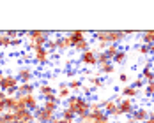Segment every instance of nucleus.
Masks as SVG:
<instances>
[{"mask_svg": "<svg viewBox=\"0 0 154 123\" xmlns=\"http://www.w3.org/2000/svg\"><path fill=\"white\" fill-rule=\"evenodd\" d=\"M66 107L71 109L75 114H76V118H83V116H87L89 113H91V102H89V99H85V97H82V95H71L67 100H66Z\"/></svg>", "mask_w": 154, "mask_h": 123, "instance_id": "1", "label": "nucleus"}, {"mask_svg": "<svg viewBox=\"0 0 154 123\" xmlns=\"http://www.w3.org/2000/svg\"><path fill=\"white\" fill-rule=\"evenodd\" d=\"M94 41H105L108 46L110 44H115V46H121L126 35H124V30H99L92 33Z\"/></svg>", "mask_w": 154, "mask_h": 123, "instance_id": "2", "label": "nucleus"}, {"mask_svg": "<svg viewBox=\"0 0 154 123\" xmlns=\"http://www.w3.org/2000/svg\"><path fill=\"white\" fill-rule=\"evenodd\" d=\"M18 84H20V81L16 79L14 74H5L4 77H0V92H4L7 97L16 95Z\"/></svg>", "mask_w": 154, "mask_h": 123, "instance_id": "3", "label": "nucleus"}, {"mask_svg": "<svg viewBox=\"0 0 154 123\" xmlns=\"http://www.w3.org/2000/svg\"><path fill=\"white\" fill-rule=\"evenodd\" d=\"M14 76L20 83H35V70L29 65H20Z\"/></svg>", "mask_w": 154, "mask_h": 123, "instance_id": "4", "label": "nucleus"}, {"mask_svg": "<svg viewBox=\"0 0 154 123\" xmlns=\"http://www.w3.org/2000/svg\"><path fill=\"white\" fill-rule=\"evenodd\" d=\"M99 104H101V109L106 113L113 122H117V120L121 118V113H119V107H117V102H115V100H112V99H105V100H101Z\"/></svg>", "mask_w": 154, "mask_h": 123, "instance_id": "5", "label": "nucleus"}, {"mask_svg": "<svg viewBox=\"0 0 154 123\" xmlns=\"http://www.w3.org/2000/svg\"><path fill=\"white\" fill-rule=\"evenodd\" d=\"M50 53H48L46 47H35L34 51H32V60H34V63L37 65V67H45V65H48L50 63Z\"/></svg>", "mask_w": 154, "mask_h": 123, "instance_id": "6", "label": "nucleus"}, {"mask_svg": "<svg viewBox=\"0 0 154 123\" xmlns=\"http://www.w3.org/2000/svg\"><path fill=\"white\" fill-rule=\"evenodd\" d=\"M53 118H57V113H51L46 107H43V106H39V107L34 111V120H35V123H50Z\"/></svg>", "mask_w": 154, "mask_h": 123, "instance_id": "7", "label": "nucleus"}, {"mask_svg": "<svg viewBox=\"0 0 154 123\" xmlns=\"http://www.w3.org/2000/svg\"><path fill=\"white\" fill-rule=\"evenodd\" d=\"M87 32H83V30H71V32H67L66 33V39H67V44H69V47H73L75 49V46L76 44H80L82 41H85L87 39Z\"/></svg>", "mask_w": 154, "mask_h": 123, "instance_id": "8", "label": "nucleus"}, {"mask_svg": "<svg viewBox=\"0 0 154 123\" xmlns=\"http://www.w3.org/2000/svg\"><path fill=\"white\" fill-rule=\"evenodd\" d=\"M13 116L18 123H30V122H35L34 120V113L29 111L27 107H18L13 111Z\"/></svg>", "mask_w": 154, "mask_h": 123, "instance_id": "9", "label": "nucleus"}, {"mask_svg": "<svg viewBox=\"0 0 154 123\" xmlns=\"http://www.w3.org/2000/svg\"><path fill=\"white\" fill-rule=\"evenodd\" d=\"M117 107H119V113H121V116H131L133 114V111H135V100H131V99H121L119 102H117Z\"/></svg>", "mask_w": 154, "mask_h": 123, "instance_id": "10", "label": "nucleus"}, {"mask_svg": "<svg viewBox=\"0 0 154 123\" xmlns=\"http://www.w3.org/2000/svg\"><path fill=\"white\" fill-rule=\"evenodd\" d=\"M96 55H97V53L91 47L89 51H85V53L80 55V63H82L83 67H97V58H96Z\"/></svg>", "mask_w": 154, "mask_h": 123, "instance_id": "11", "label": "nucleus"}, {"mask_svg": "<svg viewBox=\"0 0 154 123\" xmlns=\"http://www.w3.org/2000/svg\"><path fill=\"white\" fill-rule=\"evenodd\" d=\"M37 84L35 83H20L16 88V97H27V95H35Z\"/></svg>", "mask_w": 154, "mask_h": 123, "instance_id": "12", "label": "nucleus"}, {"mask_svg": "<svg viewBox=\"0 0 154 123\" xmlns=\"http://www.w3.org/2000/svg\"><path fill=\"white\" fill-rule=\"evenodd\" d=\"M149 114H151V109L147 107V106H140V107H135L133 114L129 118H133L135 122H138V123H145L149 120Z\"/></svg>", "mask_w": 154, "mask_h": 123, "instance_id": "13", "label": "nucleus"}, {"mask_svg": "<svg viewBox=\"0 0 154 123\" xmlns=\"http://www.w3.org/2000/svg\"><path fill=\"white\" fill-rule=\"evenodd\" d=\"M21 102H23V107H27L29 111H32V113L41 106L37 95H27V97H21Z\"/></svg>", "mask_w": 154, "mask_h": 123, "instance_id": "14", "label": "nucleus"}, {"mask_svg": "<svg viewBox=\"0 0 154 123\" xmlns=\"http://www.w3.org/2000/svg\"><path fill=\"white\" fill-rule=\"evenodd\" d=\"M73 93H71V90H69V86H67V81H64V83H59L57 84V100L59 102H66L69 97H71Z\"/></svg>", "mask_w": 154, "mask_h": 123, "instance_id": "15", "label": "nucleus"}, {"mask_svg": "<svg viewBox=\"0 0 154 123\" xmlns=\"http://www.w3.org/2000/svg\"><path fill=\"white\" fill-rule=\"evenodd\" d=\"M37 92H39V97L41 99H45L48 95H55L57 93V88L53 84H50L48 81H43L41 84H37Z\"/></svg>", "mask_w": 154, "mask_h": 123, "instance_id": "16", "label": "nucleus"}, {"mask_svg": "<svg viewBox=\"0 0 154 123\" xmlns=\"http://www.w3.org/2000/svg\"><path fill=\"white\" fill-rule=\"evenodd\" d=\"M138 95H140V90L133 88L131 84H126V86L121 88V97H122V99H131V100H135Z\"/></svg>", "mask_w": 154, "mask_h": 123, "instance_id": "17", "label": "nucleus"}, {"mask_svg": "<svg viewBox=\"0 0 154 123\" xmlns=\"http://www.w3.org/2000/svg\"><path fill=\"white\" fill-rule=\"evenodd\" d=\"M59 118H62L64 122H67V123H75V122L78 120L76 114H75V113H73L71 109H67L66 106L59 109Z\"/></svg>", "mask_w": 154, "mask_h": 123, "instance_id": "18", "label": "nucleus"}, {"mask_svg": "<svg viewBox=\"0 0 154 123\" xmlns=\"http://www.w3.org/2000/svg\"><path fill=\"white\" fill-rule=\"evenodd\" d=\"M140 44H145V46H152L154 44V30H145L140 32Z\"/></svg>", "mask_w": 154, "mask_h": 123, "instance_id": "19", "label": "nucleus"}, {"mask_svg": "<svg viewBox=\"0 0 154 123\" xmlns=\"http://www.w3.org/2000/svg\"><path fill=\"white\" fill-rule=\"evenodd\" d=\"M115 72V65L112 61H108L105 65H99V70L96 72V76H112Z\"/></svg>", "mask_w": 154, "mask_h": 123, "instance_id": "20", "label": "nucleus"}, {"mask_svg": "<svg viewBox=\"0 0 154 123\" xmlns=\"http://www.w3.org/2000/svg\"><path fill=\"white\" fill-rule=\"evenodd\" d=\"M87 81L91 83V88H92L94 92L105 86V81H103V77H101V76H96V74H94V76H89V77H87Z\"/></svg>", "mask_w": 154, "mask_h": 123, "instance_id": "21", "label": "nucleus"}, {"mask_svg": "<svg viewBox=\"0 0 154 123\" xmlns=\"http://www.w3.org/2000/svg\"><path fill=\"white\" fill-rule=\"evenodd\" d=\"M126 60H128V49H126V47H121L119 53L113 56L112 63H113V65H122V63H126Z\"/></svg>", "mask_w": 154, "mask_h": 123, "instance_id": "22", "label": "nucleus"}, {"mask_svg": "<svg viewBox=\"0 0 154 123\" xmlns=\"http://www.w3.org/2000/svg\"><path fill=\"white\" fill-rule=\"evenodd\" d=\"M140 76H142V79L145 83H152L154 81V67H143L142 72H140Z\"/></svg>", "mask_w": 154, "mask_h": 123, "instance_id": "23", "label": "nucleus"}, {"mask_svg": "<svg viewBox=\"0 0 154 123\" xmlns=\"http://www.w3.org/2000/svg\"><path fill=\"white\" fill-rule=\"evenodd\" d=\"M67 86H69V90H71V93L75 95V92H80V90H82V86H83V81H82L80 77H75V79H69V81H67Z\"/></svg>", "mask_w": 154, "mask_h": 123, "instance_id": "24", "label": "nucleus"}, {"mask_svg": "<svg viewBox=\"0 0 154 123\" xmlns=\"http://www.w3.org/2000/svg\"><path fill=\"white\" fill-rule=\"evenodd\" d=\"M91 46H92V44H91V41H89V39H85V41H82L80 44H76V46H75V51L82 55V53L89 51V49H91Z\"/></svg>", "mask_w": 154, "mask_h": 123, "instance_id": "25", "label": "nucleus"}, {"mask_svg": "<svg viewBox=\"0 0 154 123\" xmlns=\"http://www.w3.org/2000/svg\"><path fill=\"white\" fill-rule=\"evenodd\" d=\"M5 47H11V37L5 32H0V49L4 51Z\"/></svg>", "mask_w": 154, "mask_h": 123, "instance_id": "26", "label": "nucleus"}, {"mask_svg": "<svg viewBox=\"0 0 154 123\" xmlns=\"http://www.w3.org/2000/svg\"><path fill=\"white\" fill-rule=\"evenodd\" d=\"M119 49H121V46H115V44H110V46H108L106 49H105V55L108 56V60H110V61L113 60V56H115V55L119 53Z\"/></svg>", "mask_w": 154, "mask_h": 123, "instance_id": "27", "label": "nucleus"}, {"mask_svg": "<svg viewBox=\"0 0 154 123\" xmlns=\"http://www.w3.org/2000/svg\"><path fill=\"white\" fill-rule=\"evenodd\" d=\"M137 55L140 56H143V58H151V53H149V46H145V44H140L137 46Z\"/></svg>", "mask_w": 154, "mask_h": 123, "instance_id": "28", "label": "nucleus"}, {"mask_svg": "<svg viewBox=\"0 0 154 123\" xmlns=\"http://www.w3.org/2000/svg\"><path fill=\"white\" fill-rule=\"evenodd\" d=\"M21 46H25V37H16L11 39V47H14V53H18V49Z\"/></svg>", "mask_w": 154, "mask_h": 123, "instance_id": "29", "label": "nucleus"}, {"mask_svg": "<svg viewBox=\"0 0 154 123\" xmlns=\"http://www.w3.org/2000/svg\"><path fill=\"white\" fill-rule=\"evenodd\" d=\"M143 93H145L147 99H152L154 97V81L152 83H145V86H143Z\"/></svg>", "mask_w": 154, "mask_h": 123, "instance_id": "30", "label": "nucleus"}, {"mask_svg": "<svg viewBox=\"0 0 154 123\" xmlns=\"http://www.w3.org/2000/svg\"><path fill=\"white\" fill-rule=\"evenodd\" d=\"M129 84H131L133 88L140 90V88H143V86H145V81L142 79V76H138V77H135V79H133V83H129Z\"/></svg>", "mask_w": 154, "mask_h": 123, "instance_id": "31", "label": "nucleus"}, {"mask_svg": "<svg viewBox=\"0 0 154 123\" xmlns=\"http://www.w3.org/2000/svg\"><path fill=\"white\" fill-rule=\"evenodd\" d=\"M96 58H97V67H99V65H105V63H108V56L106 55H105V51H101V53H97V55H96Z\"/></svg>", "mask_w": 154, "mask_h": 123, "instance_id": "32", "label": "nucleus"}, {"mask_svg": "<svg viewBox=\"0 0 154 123\" xmlns=\"http://www.w3.org/2000/svg\"><path fill=\"white\" fill-rule=\"evenodd\" d=\"M119 83H122L124 86L129 84V76H128L126 72H121V74H119Z\"/></svg>", "mask_w": 154, "mask_h": 123, "instance_id": "33", "label": "nucleus"}, {"mask_svg": "<svg viewBox=\"0 0 154 123\" xmlns=\"http://www.w3.org/2000/svg\"><path fill=\"white\" fill-rule=\"evenodd\" d=\"M82 92L85 93V97H94V90L91 88V86H87V84L82 86Z\"/></svg>", "mask_w": 154, "mask_h": 123, "instance_id": "34", "label": "nucleus"}, {"mask_svg": "<svg viewBox=\"0 0 154 123\" xmlns=\"http://www.w3.org/2000/svg\"><path fill=\"white\" fill-rule=\"evenodd\" d=\"M78 123H96V122H94V118L91 116V113H89L87 116H83V118H80V120H78Z\"/></svg>", "mask_w": 154, "mask_h": 123, "instance_id": "35", "label": "nucleus"}, {"mask_svg": "<svg viewBox=\"0 0 154 123\" xmlns=\"http://www.w3.org/2000/svg\"><path fill=\"white\" fill-rule=\"evenodd\" d=\"M66 76L69 77V79H75V77L78 76V70H76V69H73V70H69V69H67V70H66Z\"/></svg>", "mask_w": 154, "mask_h": 123, "instance_id": "36", "label": "nucleus"}, {"mask_svg": "<svg viewBox=\"0 0 154 123\" xmlns=\"http://www.w3.org/2000/svg\"><path fill=\"white\" fill-rule=\"evenodd\" d=\"M50 123H67V122H64L62 118H59V116H57V118H53V120H51Z\"/></svg>", "mask_w": 154, "mask_h": 123, "instance_id": "37", "label": "nucleus"}, {"mask_svg": "<svg viewBox=\"0 0 154 123\" xmlns=\"http://www.w3.org/2000/svg\"><path fill=\"white\" fill-rule=\"evenodd\" d=\"M149 53H151V58L154 60V44L152 46H149Z\"/></svg>", "mask_w": 154, "mask_h": 123, "instance_id": "38", "label": "nucleus"}, {"mask_svg": "<svg viewBox=\"0 0 154 123\" xmlns=\"http://www.w3.org/2000/svg\"><path fill=\"white\" fill-rule=\"evenodd\" d=\"M5 97H7L5 93H4V92H0V102H4V100H5Z\"/></svg>", "mask_w": 154, "mask_h": 123, "instance_id": "39", "label": "nucleus"}, {"mask_svg": "<svg viewBox=\"0 0 154 123\" xmlns=\"http://www.w3.org/2000/svg\"><path fill=\"white\" fill-rule=\"evenodd\" d=\"M124 123H138V122H135L133 118H129V116H128V120H126V122H124Z\"/></svg>", "mask_w": 154, "mask_h": 123, "instance_id": "40", "label": "nucleus"}, {"mask_svg": "<svg viewBox=\"0 0 154 123\" xmlns=\"http://www.w3.org/2000/svg\"><path fill=\"white\" fill-rule=\"evenodd\" d=\"M4 76H5V72H4V69L0 67V77H4Z\"/></svg>", "mask_w": 154, "mask_h": 123, "instance_id": "41", "label": "nucleus"}, {"mask_svg": "<svg viewBox=\"0 0 154 123\" xmlns=\"http://www.w3.org/2000/svg\"><path fill=\"white\" fill-rule=\"evenodd\" d=\"M2 58H4V51L0 49V60H2Z\"/></svg>", "mask_w": 154, "mask_h": 123, "instance_id": "42", "label": "nucleus"}, {"mask_svg": "<svg viewBox=\"0 0 154 123\" xmlns=\"http://www.w3.org/2000/svg\"><path fill=\"white\" fill-rule=\"evenodd\" d=\"M112 123H124V122H119V120H117V122H112Z\"/></svg>", "mask_w": 154, "mask_h": 123, "instance_id": "43", "label": "nucleus"}]
</instances>
